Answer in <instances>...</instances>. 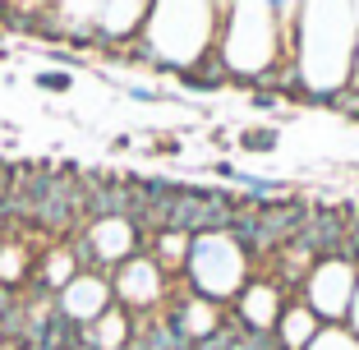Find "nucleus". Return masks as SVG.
Returning <instances> with one entry per match:
<instances>
[{
	"instance_id": "f257e3e1",
	"label": "nucleus",
	"mask_w": 359,
	"mask_h": 350,
	"mask_svg": "<svg viewBox=\"0 0 359 350\" xmlns=\"http://www.w3.org/2000/svg\"><path fill=\"white\" fill-rule=\"evenodd\" d=\"M184 286L212 304H235V295L249 281V254L231 240L226 231H203L189 235V258H184Z\"/></svg>"
},
{
	"instance_id": "f03ea898",
	"label": "nucleus",
	"mask_w": 359,
	"mask_h": 350,
	"mask_svg": "<svg viewBox=\"0 0 359 350\" xmlns=\"http://www.w3.org/2000/svg\"><path fill=\"white\" fill-rule=\"evenodd\" d=\"M355 281H359V263H350V258H318L309 267L304 286H299V299L323 323H346L350 299H355Z\"/></svg>"
},
{
	"instance_id": "7ed1b4c3",
	"label": "nucleus",
	"mask_w": 359,
	"mask_h": 350,
	"mask_svg": "<svg viewBox=\"0 0 359 350\" xmlns=\"http://www.w3.org/2000/svg\"><path fill=\"white\" fill-rule=\"evenodd\" d=\"M166 281H170V272L152 254H134L129 263H120L111 272V295L129 314H152V309H161L170 299Z\"/></svg>"
},
{
	"instance_id": "20e7f679",
	"label": "nucleus",
	"mask_w": 359,
	"mask_h": 350,
	"mask_svg": "<svg viewBox=\"0 0 359 350\" xmlns=\"http://www.w3.org/2000/svg\"><path fill=\"white\" fill-rule=\"evenodd\" d=\"M83 240L93 249V272H116L120 263H129L134 254H143V235L129 217H97L83 226Z\"/></svg>"
},
{
	"instance_id": "39448f33",
	"label": "nucleus",
	"mask_w": 359,
	"mask_h": 350,
	"mask_svg": "<svg viewBox=\"0 0 359 350\" xmlns=\"http://www.w3.org/2000/svg\"><path fill=\"white\" fill-rule=\"evenodd\" d=\"M111 304H116V295H111V276L106 272H74L60 290H55V309L69 314L74 323H83V328L93 318H102Z\"/></svg>"
},
{
	"instance_id": "423d86ee",
	"label": "nucleus",
	"mask_w": 359,
	"mask_h": 350,
	"mask_svg": "<svg viewBox=\"0 0 359 350\" xmlns=\"http://www.w3.org/2000/svg\"><path fill=\"white\" fill-rule=\"evenodd\" d=\"M281 304H285V286L281 281H272V276H249L231 309L249 323V328H267L272 332L276 318H281Z\"/></svg>"
},
{
	"instance_id": "0eeeda50",
	"label": "nucleus",
	"mask_w": 359,
	"mask_h": 350,
	"mask_svg": "<svg viewBox=\"0 0 359 350\" xmlns=\"http://www.w3.org/2000/svg\"><path fill=\"white\" fill-rule=\"evenodd\" d=\"M318 328H323V318H318L313 309H309L299 295H285L281 318H276L272 337H276V346H281V350H304L309 341L318 337Z\"/></svg>"
},
{
	"instance_id": "6e6552de",
	"label": "nucleus",
	"mask_w": 359,
	"mask_h": 350,
	"mask_svg": "<svg viewBox=\"0 0 359 350\" xmlns=\"http://www.w3.org/2000/svg\"><path fill=\"white\" fill-rule=\"evenodd\" d=\"M148 10H152V0H106L97 28L111 37V46H120V42H129V37H138V32H143Z\"/></svg>"
},
{
	"instance_id": "1a4fd4ad",
	"label": "nucleus",
	"mask_w": 359,
	"mask_h": 350,
	"mask_svg": "<svg viewBox=\"0 0 359 350\" xmlns=\"http://www.w3.org/2000/svg\"><path fill=\"white\" fill-rule=\"evenodd\" d=\"M83 337L93 341V346H102V350H120V346H129V337H134V314L120 309V304H111L102 318H93L83 328Z\"/></svg>"
},
{
	"instance_id": "9d476101",
	"label": "nucleus",
	"mask_w": 359,
	"mask_h": 350,
	"mask_svg": "<svg viewBox=\"0 0 359 350\" xmlns=\"http://www.w3.org/2000/svg\"><path fill=\"white\" fill-rule=\"evenodd\" d=\"M102 5L106 0H55V23L60 28H88V23L102 19Z\"/></svg>"
},
{
	"instance_id": "9b49d317",
	"label": "nucleus",
	"mask_w": 359,
	"mask_h": 350,
	"mask_svg": "<svg viewBox=\"0 0 359 350\" xmlns=\"http://www.w3.org/2000/svg\"><path fill=\"white\" fill-rule=\"evenodd\" d=\"M276 143H281V129L276 125H249L235 138V148L249 152V157H267V152H276Z\"/></svg>"
},
{
	"instance_id": "f8f14e48",
	"label": "nucleus",
	"mask_w": 359,
	"mask_h": 350,
	"mask_svg": "<svg viewBox=\"0 0 359 350\" xmlns=\"http://www.w3.org/2000/svg\"><path fill=\"white\" fill-rule=\"evenodd\" d=\"M304 350H359V337L346 328V323H323V328H318V337L309 341Z\"/></svg>"
},
{
	"instance_id": "ddd939ff",
	"label": "nucleus",
	"mask_w": 359,
	"mask_h": 350,
	"mask_svg": "<svg viewBox=\"0 0 359 350\" xmlns=\"http://www.w3.org/2000/svg\"><path fill=\"white\" fill-rule=\"evenodd\" d=\"M32 88L46 97H65L74 88V69H32Z\"/></svg>"
},
{
	"instance_id": "4468645a",
	"label": "nucleus",
	"mask_w": 359,
	"mask_h": 350,
	"mask_svg": "<svg viewBox=\"0 0 359 350\" xmlns=\"http://www.w3.org/2000/svg\"><path fill=\"white\" fill-rule=\"evenodd\" d=\"M244 107H249V111H263V116H272V125L281 120V111H276V107H281V97H276V93H249V102H244Z\"/></svg>"
},
{
	"instance_id": "2eb2a0df",
	"label": "nucleus",
	"mask_w": 359,
	"mask_h": 350,
	"mask_svg": "<svg viewBox=\"0 0 359 350\" xmlns=\"http://www.w3.org/2000/svg\"><path fill=\"white\" fill-rule=\"evenodd\" d=\"M5 5H14L19 14H46L55 5V0H5Z\"/></svg>"
},
{
	"instance_id": "dca6fc26",
	"label": "nucleus",
	"mask_w": 359,
	"mask_h": 350,
	"mask_svg": "<svg viewBox=\"0 0 359 350\" xmlns=\"http://www.w3.org/2000/svg\"><path fill=\"white\" fill-rule=\"evenodd\" d=\"M125 93H129V97H134V102H157V97H161V93H157V88H143V83H129V88H125Z\"/></svg>"
},
{
	"instance_id": "f3484780",
	"label": "nucleus",
	"mask_w": 359,
	"mask_h": 350,
	"mask_svg": "<svg viewBox=\"0 0 359 350\" xmlns=\"http://www.w3.org/2000/svg\"><path fill=\"white\" fill-rule=\"evenodd\" d=\"M346 328L359 337V281H355V299H350V314H346Z\"/></svg>"
},
{
	"instance_id": "a211bd4d",
	"label": "nucleus",
	"mask_w": 359,
	"mask_h": 350,
	"mask_svg": "<svg viewBox=\"0 0 359 350\" xmlns=\"http://www.w3.org/2000/svg\"><path fill=\"white\" fill-rule=\"evenodd\" d=\"M180 148H184L180 138H161V143H157L152 152H157V157H180Z\"/></svg>"
},
{
	"instance_id": "6ab92c4d",
	"label": "nucleus",
	"mask_w": 359,
	"mask_h": 350,
	"mask_svg": "<svg viewBox=\"0 0 359 350\" xmlns=\"http://www.w3.org/2000/svg\"><path fill=\"white\" fill-rule=\"evenodd\" d=\"M129 148H134V134H116L111 138V152H129Z\"/></svg>"
},
{
	"instance_id": "aec40b11",
	"label": "nucleus",
	"mask_w": 359,
	"mask_h": 350,
	"mask_svg": "<svg viewBox=\"0 0 359 350\" xmlns=\"http://www.w3.org/2000/svg\"><path fill=\"white\" fill-rule=\"evenodd\" d=\"M212 170H217L222 180H240V175H235V166H231V161H212Z\"/></svg>"
},
{
	"instance_id": "412c9836",
	"label": "nucleus",
	"mask_w": 359,
	"mask_h": 350,
	"mask_svg": "<svg viewBox=\"0 0 359 350\" xmlns=\"http://www.w3.org/2000/svg\"><path fill=\"white\" fill-rule=\"evenodd\" d=\"M212 148H217V152L231 148V143H226V129H212Z\"/></svg>"
}]
</instances>
